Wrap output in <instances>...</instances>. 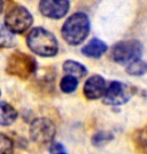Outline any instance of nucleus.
Masks as SVG:
<instances>
[{"label":"nucleus","instance_id":"1","mask_svg":"<svg viewBox=\"0 0 147 154\" xmlns=\"http://www.w3.org/2000/svg\"><path fill=\"white\" fill-rule=\"evenodd\" d=\"M27 47L41 57H53L58 53V41L53 33L44 28H34L27 34Z\"/></svg>","mask_w":147,"mask_h":154},{"label":"nucleus","instance_id":"2","mask_svg":"<svg viewBox=\"0 0 147 154\" xmlns=\"http://www.w3.org/2000/svg\"><path fill=\"white\" fill-rule=\"evenodd\" d=\"M90 30L89 18L83 13H75L70 16L62 28V35L69 45H80L88 37Z\"/></svg>","mask_w":147,"mask_h":154},{"label":"nucleus","instance_id":"3","mask_svg":"<svg viewBox=\"0 0 147 154\" xmlns=\"http://www.w3.org/2000/svg\"><path fill=\"white\" fill-rule=\"evenodd\" d=\"M6 71L11 75L24 80L37 71V62L32 56L16 51L8 58Z\"/></svg>","mask_w":147,"mask_h":154},{"label":"nucleus","instance_id":"4","mask_svg":"<svg viewBox=\"0 0 147 154\" xmlns=\"http://www.w3.org/2000/svg\"><path fill=\"white\" fill-rule=\"evenodd\" d=\"M142 54V45L138 40H124L115 45L111 57L115 63L128 65L131 62L139 60Z\"/></svg>","mask_w":147,"mask_h":154},{"label":"nucleus","instance_id":"5","mask_svg":"<svg viewBox=\"0 0 147 154\" xmlns=\"http://www.w3.org/2000/svg\"><path fill=\"white\" fill-rule=\"evenodd\" d=\"M33 23L32 14L23 6H14L7 11L5 25L11 33L21 34L31 28Z\"/></svg>","mask_w":147,"mask_h":154},{"label":"nucleus","instance_id":"6","mask_svg":"<svg viewBox=\"0 0 147 154\" xmlns=\"http://www.w3.org/2000/svg\"><path fill=\"white\" fill-rule=\"evenodd\" d=\"M132 95H133V89L130 86L119 81H112L107 86L103 99L105 104L119 106V105L125 104L131 98Z\"/></svg>","mask_w":147,"mask_h":154},{"label":"nucleus","instance_id":"7","mask_svg":"<svg viewBox=\"0 0 147 154\" xmlns=\"http://www.w3.org/2000/svg\"><path fill=\"white\" fill-rule=\"evenodd\" d=\"M56 135L54 122L47 118H38L30 126V136L33 142L38 144H47L53 142Z\"/></svg>","mask_w":147,"mask_h":154},{"label":"nucleus","instance_id":"8","mask_svg":"<svg viewBox=\"0 0 147 154\" xmlns=\"http://www.w3.org/2000/svg\"><path fill=\"white\" fill-rule=\"evenodd\" d=\"M70 0H40L39 11L44 16L53 20H60L67 14Z\"/></svg>","mask_w":147,"mask_h":154},{"label":"nucleus","instance_id":"9","mask_svg":"<svg viewBox=\"0 0 147 154\" xmlns=\"http://www.w3.org/2000/svg\"><path fill=\"white\" fill-rule=\"evenodd\" d=\"M106 81L100 75H93L83 86V94L88 99H98L103 97L106 91Z\"/></svg>","mask_w":147,"mask_h":154},{"label":"nucleus","instance_id":"10","mask_svg":"<svg viewBox=\"0 0 147 154\" xmlns=\"http://www.w3.org/2000/svg\"><path fill=\"white\" fill-rule=\"evenodd\" d=\"M107 45L104 41L99 40L97 38L91 39L87 45H84L82 47L81 53L87 57L91 58H99L100 56H103L107 51Z\"/></svg>","mask_w":147,"mask_h":154},{"label":"nucleus","instance_id":"11","mask_svg":"<svg viewBox=\"0 0 147 154\" xmlns=\"http://www.w3.org/2000/svg\"><path fill=\"white\" fill-rule=\"evenodd\" d=\"M17 119V111L11 104L0 102V126H11Z\"/></svg>","mask_w":147,"mask_h":154},{"label":"nucleus","instance_id":"12","mask_svg":"<svg viewBox=\"0 0 147 154\" xmlns=\"http://www.w3.org/2000/svg\"><path fill=\"white\" fill-rule=\"evenodd\" d=\"M63 70L65 72L67 75H73L75 77L76 79H80V78H83L86 74H87V69L86 66L82 65L81 63L76 61H69L64 62L63 64Z\"/></svg>","mask_w":147,"mask_h":154},{"label":"nucleus","instance_id":"13","mask_svg":"<svg viewBox=\"0 0 147 154\" xmlns=\"http://www.w3.org/2000/svg\"><path fill=\"white\" fill-rule=\"evenodd\" d=\"M15 45L14 33H11L5 24L0 23V48H11Z\"/></svg>","mask_w":147,"mask_h":154},{"label":"nucleus","instance_id":"14","mask_svg":"<svg viewBox=\"0 0 147 154\" xmlns=\"http://www.w3.org/2000/svg\"><path fill=\"white\" fill-rule=\"evenodd\" d=\"M127 72L130 75H135V77L142 75V74L147 73V63L142 61L140 58L131 62L130 64H128L127 66Z\"/></svg>","mask_w":147,"mask_h":154},{"label":"nucleus","instance_id":"15","mask_svg":"<svg viewBox=\"0 0 147 154\" xmlns=\"http://www.w3.org/2000/svg\"><path fill=\"white\" fill-rule=\"evenodd\" d=\"M78 79L73 75H65L60 81V89L65 94H71L78 88Z\"/></svg>","mask_w":147,"mask_h":154},{"label":"nucleus","instance_id":"16","mask_svg":"<svg viewBox=\"0 0 147 154\" xmlns=\"http://www.w3.org/2000/svg\"><path fill=\"white\" fill-rule=\"evenodd\" d=\"M135 143L138 151H140L142 153H147V127L137 132Z\"/></svg>","mask_w":147,"mask_h":154},{"label":"nucleus","instance_id":"17","mask_svg":"<svg viewBox=\"0 0 147 154\" xmlns=\"http://www.w3.org/2000/svg\"><path fill=\"white\" fill-rule=\"evenodd\" d=\"M113 139V135L109 131H99L95 134L91 138V142L95 146H103Z\"/></svg>","mask_w":147,"mask_h":154},{"label":"nucleus","instance_id":"18","mask_svg":"<svg viewBox=\"0 0 147 154\" xmlns=\"http://www.w3.org/2000/svg\"><path fill=\"white\" fill-rule=\"evenodd\" d=\"M14 144L13 140L5 134H0V154H13Z\"/></svg>","mask_w":147,"mask_h":154},{"label":"nucleus","instance_id":"19","mask_svg":"<svg viewBox=\"0 0 147 154\" xmlns=\"http://www.w3.org/2000/svg\"><path fill=\"white\" fill-rule=\"evenodd\" d=\"M63 151H64V147L60 143H54L51 145V147H50V152L53 154H56L58 153V152H63Z\"/></svg>","mask_w":147,"mask_h":154},{"label":"nucleus","instance_id":"20","mask_svg":"<svg viewBox=\"0 0 147 154\" xmlns=\"http://www.w3.org/2000/svg\"><path fill=\"white\" fill-rule=\"evenodd\" d=\"M56 154H66V153L64 152V151H63V152H58V153H56Z\"/></svg>","mask_w":147,"mask_h":154},{"label":"nucleus","instance_id":"21","mask_svg":"<svg viewBox=\"0 0 147 154\" xmlns=\"http://www.w3.org/2000/svg\"><path fill=\"white\" fill-rule=\"evenodd\" d=\"M0 5H1V0H0Z\"/></svg>","mask_w":147,"mask_h":154},{"label":"nucleus","instance_id":"22","mask_svg":"<svg viewBox=\"0 0 147 154\" xmlns=\"http://www.w3.org/2000/svg\"><path fill=\"white\" fill-rule=\"evenodd\" d=\"M0 95H1V91H0Z\"/></svg>","mask_w":147,"mask_h":154}]
</instances>
